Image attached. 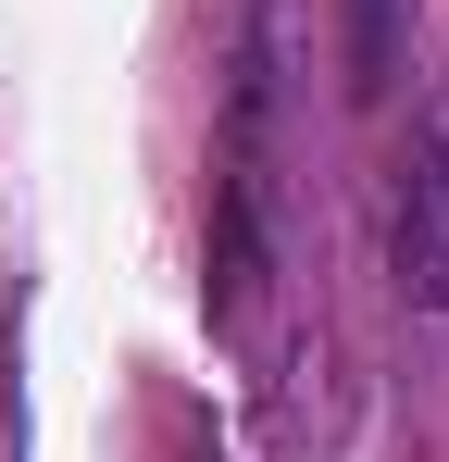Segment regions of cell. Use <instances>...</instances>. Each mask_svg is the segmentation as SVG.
Segmentation results:
<instances>
[{"label": "cell", "mask_w": 449, "mask_h": 462, "mask_svg": "<svg viewBox=\"0 0 449 462\" xmlns=\"http://www.w3.org/2000/svg\"><path fill=\"white\" fill-rule=\"evenodd\" d=\"M399 288H412V312H449V138H425L412 188H399Z\"/></svg>", "instance_id": "cell-1"}]
</instances>
